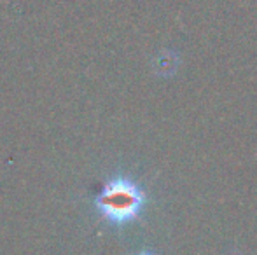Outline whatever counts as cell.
I'll return each instance as SVG.
<instances>
[{
  "label": "cell",
  "instance_id": "1",
  "mask_svg": "<svg viewBox=\"0 0 257 255\" xmlns=\"http://www.w3.org/2000/svg\"><path fill=\"white\" fill-rule=\"evenodd\" d=\"M146 199V192L132 178L114 177L96 196L95 206L112 225H124L140 217Z\"/></svg>",
  "mask_w": 257,
  "mask_h": 255
},
{
  "label": "cell",
  "instance_id": "3",
  "mask_svg": "<svg viewBox=\"0 0 257 255\" xmlns=\"http://www.w3.org/2000/svg\"><path fill=\"white\" fill-rule=\"evenodd\" d=\"M139 255H154V253H151V252H142V253H139Z\"/></svg>",
  "mask_w": 257,
  "mask_h": 255
},
{
  "label": "cell",
  "instance_id": "2",
  "mask_svg": "<svg viewBox=\"0 0 257 255\" xmlns=\"http://www.w3.org/2000/svg\"><path fill=\"white\" fill-rule=\"evenodd\" d=\"M177 62L173 60V55H165V56H159L158 60V72L163 70V67H166V72L165 74H172L173 72V65Z\"/></svg>",
  "mask_w": 257,
  "mask_h": 255
}]
</instances>
